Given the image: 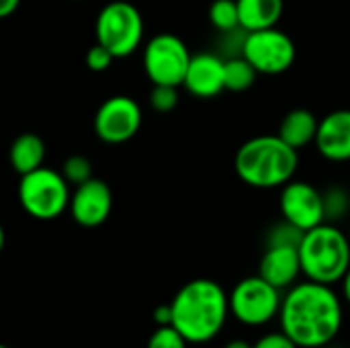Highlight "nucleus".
<instances>
[{"label":"nucleus","instance_id":"f257e3e1","mask_svg":"<svg viewBox=\"0 0 350 348\" xmlns=\"http://www.w3.org/2000/svg\"><path fill=\"white\" fill-rule=\"evenodd\" d=\"M277 318L281 330L299 348H324L340 334L345 310L332 285L306 279L287 289Z\"/></svg>","mask_w":350,"mask_h":348},{"label":"nucleus","instance_id":"f03ea898","mask_svg":"<svg viewBox=\"0 0 350 348\" xmlns=\"http://www.w3.org/2000/svg\"><path fill=\"white\" fill-rule=\"evenodd\" d=\"M172 326L189 345L211 343L230 316L228 293L211 279H195L180 287L172 304Z\"/></svg>","mask_w":350,"mask_h":348},{"label":"nucleus","instance_id":"7ed1b4c3","mask_svg":"<svg viewBox=\"0 0 350 348\" xmlns=\"http://www.w3.org/2000/svg\"><path fill=\"white\" fill-rule=\"evenodd\" d=\"M299 164V154L279 135H256L244 142L234 158L236 174L254 189H281Z\"/></svg>","mask_w":350,"mask_h":348},{"label":"nucleus","instance_id":"20e7f679","mask_svg":"<svg viewBox=\"0 0 350 348\" xmlns=\"http://www.w3.org/2000/svg\"><path fill=\"white\" fill-rule=\"evenodd\" d=\"M301 275L308 281L322 285H336L350 267V240L336 224H320L308 232L299 242Z\"/></svg>","mask_w":350,"mask_h":348},{"label":"nucleus","instance_id":"39448f33","mask_svg":"<svg viewBox=\"0 0 350 348\" xmlns=\"http://www.w3.org/2000/svg\"><path fill=\"white\" fill-rule=\"evenodd\" d=\"M18 203L27 215L49 222L59 217L70 205V185L62 172L41 166L33 172L21 174Z\"/></svg>","mask_w":350,"mask_h":348},{"label":"nucleus","instance_id":"423d86ee","mask_svg":"<svg viewBox=\"0 0 350 348\" xmlns=\"http://www.w3.org/2000/svg\"><path fill=\"white\" fill-rule=\"evenodd\" d=\"M96 43L107 47L115 59L127 57L144 41V18L137 6L125 0L109 2L100 8L94 23Z\"/></svg>","mask_w":350,"mask_h":348},{"label":"nucleus","instance_id":"0eeeda50","mask_svg":"<svg viewBox=\"0 0 350 348\" xmlns=\"http://www.w3.org/2000/svg\"><path fill=\"white\" fill-rule=\"evenodd\" d=\"M281 302L283 291L273 287L260 275L242 279L228 295L230 316L250 328L267 326L273 322L279 316Z\"/></svg>","mask_w":350,"mask_h":348},{"label":"nucleus","instance_id":"6e6552de","mask_svg":"<svg viewBox=\"0 0 350 348\" xmlns=\"http://www.w3.org/2000/svg\"><path fill=\"white\" fill-rule=\"evenodd\" d=\"M191 51L174 33H158L144 47V72L152 84L183 86Z\"/></svg>","mask_w":350,"mask_h":348},{"label":"nucleus","instance_id":"1a4fd4ad","mask_svg":"<svg viewBox=\"0 0 350 348\" xmlns=\"http://www.w3.org/2000/svg\"><path fill=\"white\" fill-rule=\"evenodd\" d=\"M242 55L254 66L258 74L279 76L293 66L297 49L293 39L285 31L271 27L246 33Z\"/></svg>","mask_w":350,"mask_h":348},{"label":"nucleus","instance_id":"9d476101","mask_svg":"<svg viewBox=\"0 0 350 348\" xmlns=\"http://www.w3.org/2000/svg\"><path fill=\"white\" fill-rule=\"evenodd\" d=\"M94 133L100 142L117 146L125 144L142 127V107L125 94L109 96L94 113Z\"/></svg>","mask_w":350,"mask_h":348},{"label":"nucleus","instance_id":"9b49d317","mask_svg":"<svg viewBox=\"0 0 350 348\" xmlns=\"http://www.w3.org/2000/svg\"><path fill=\"white\" fill-rule=\"evenodd\" d=\"M279 209L283 219H287L304 232L324 224L322 193L306 180L291 178L287 185L281 187Z\"/></svg>","mask_w":350,"mask_h":348},{"label":"nucleus","instance_id":"f8f14e48","mask_svg":"<svg viewBox=\"0 0 350 348\" xmlns=\"http://www.w3.org/2000/svg\"><path fill=\"white\" fill-rule=\"evenodd\" d=\"M70 215L82 228H98L103 226L113 209V193L111 187L100 178H88L82 185L74 187L70 193Z\"/></svg>","mask_w":350,"mask_h":348},{"label":"nucleus","instance_id":"ddd939ff","mask_svg":"<svg viewBox=\"0 0 350 348\" xmlns=\"http://www.w3.org/2000/svg\"><path fill=\"white\" fill-rule=\"evenodd\" d=\"M318 152L330 162L350 160V109L330 111L318 123L314 139Z\"/></svg>","mask_w":350,"mask_h":348},{"label":"nucleus","instance_id":"4468645a","mask_svg":"<svg viewBox=\"0 0 350 348\" xmlns=\"http://www.w3.org/2000/svg\"><path fill=\"white\" fill-rule=\"evenodd\" d=\"M183 86L197 98L217 96L224 88V57L219 53L203 51L191 55Z\"/></svg>","mask_w":350,"mask_h":348},{"label":"nucleus","instance_id":"2eb2a0df","mask_svg":"<svg viewBox=\"0 0 350 348\" xmlns=\"http://www.w3.org/2000/svg\"><path fill=\"white\" fill-rule=\"evenodd\" d=\"M258 275L281 291L295 285L297 279L301 277V263H299L297 248L267 246L258 265Z\"/></svg>","mask_w":350,"mask_h":348},{"label":"nucleus","instance_id":"dca6fc26","mask_svg":"<svg viewBox=\"0 0 350 348\" xmlns=\"http://www.w3.org/2000/svg\"><path fill=\"white\" fill-rule=\"evenodd\" d=\"M318 123L320 119L310 111V109H293L289 111L279 125V137L291 146L293 150H301L310 144H314L316 133H318Z\"/></svg>","mask_w":350,"mask_h":348},{"label":"nucleus","instance_id":"f3484780","mask_svg":"<svg viewBox=\"0 0 350 348\" xmlns=\"http://www.w3.org/2000/svg\"><path fill=\"white\" fill-rule=\"evenodd\" d=\"M236 2H238L240 27L248 33L277 27L285 10V0H236Z\"/></svg>","mask_w":350,"mask_h":348},{"label":"nucleus","instance_id":"a211bd4d","mask_svg":"<svg viewBox=\"0 0 350 348\" xmlns=\"http://www.w3.org/2000/svg\"><path fill=\"white\" fill-rule=\"evenodd\" d=\"M45 144L37 133H21L12 139L8 150V162L14 172L27 174L43 166Z\"/></svg>","mask_w":350,"mask_h":348},{"label":"nucleus","instance_id":"6ab92c4d","mask_svg":"<svg viewBox=\"0 0 350 348\" xmlns=\"http://www.w3.org/2000/svg\"><path fill=\"white\" fill-rule=\"evenodd\" d=\"M258 72L244 55L224 59V88L230 92H244L254 86Z\"/></svg>","mask_w":350,"mask_h":348},{"label":"nucleus","instance_id":"aec40b11","mask_svg":"<svg viewBox=\"0 0 350 348\" xmlns=\"http://www.w3.org/2000/svg\"><path fill=\"white\" fill-rule=\"evenodd\" d=\"M322 205H324V222L338 224L350 215V193L340 185L328 187L322 193Z\"/></svg>","mask_w":350,"mask_h":348},{"label":"nucleus","instance_id":"412c9836","mask_svg":"<svg viewBox=\"0 0 350 348\" xmlns=\"http://www.w3.org/2000/svg\"><path fill=\"white\" fill-rule=\"evenodd\" d=\"M209 23L219 31H232L240 27L238 18V2L236 0H213L209 6Z\"/></svg>","mask_w":350,"mask_h":348},{"label":"nucleus","instance_id":"4be33fe9","mask_svg":"<svg viewBox=\"0 0 350 348\" xmlns=\"http://www.w3.org/2000/svg\"><path fill=\"white\" fill-rule=\"evenodd\" d=\"M304 238V230H299L297 226L289 224L287 219H281L279 224H275L265 238L267 246H291V248H299V242Z\"/></svg>","mask_w":350,"mask_h":348},{"label":"nucleus","instance_id":"5701e85b","mask_svg":"<svg viewBox=\"0 0 350 348\" xmlns=\"http://www.w3.org/2000/svg\"><path fill=\"white\" fill-rule=\"evenodd\" d=\"M62 176L68 180V185L76 187V185H82L86 183L88 178H92V164L86 156H68L62 164Z\"/></svg>","mask_w":350,"mask_h":348},{"label":"nucleus","instance_id":"b1692460","mask_svg":"<svg viewBox=\"0 0 350 348\" xmlns=\"http://www.w3.org/2000/svg\"><path fill=\"white\" fill-rule=\"evenodd\" d=\"M150 105L158 113H170L178 105V86L154 84L150 92Z\"/></svg>","mask_w":350,"mask_h":348},{"label":"nucleus","instance_id":"393cba45","mask_svg":"<svg viewBox=\"0 0 350 348\" xmlns=\"http://www.w3.org/2000/svg\"><path fill=\"white\" fill-rule=\"evenodd\" d=\"M187 345L189 343L174 326H158L148 340V348H187Z\"/></svg>","mask_w":350,"mask_h":348},{"label":"nucleus","instance_id":"a878e982","mask_svg":"<svg viewBox=\"0 0 350 348\" xmlns=\"http://www.w3.org/2000/svg\"><path fill=\"white\" fill-rule=\"evenodd\" d=\"M113 59H115L113 53L107 47H103L100 43H94L88 49V53H86V66L92 72H105V70H109L111 64H113Z\"/></svg>","mask_w":350,"mask_h":348},{"label":"nucleus","instance_id":"bb28decb","mask_svg":"<svg viewBox=\"0 0 350 348\" xmlns=\"http://www.w3.org/2000/svg\"><path fill=\"white\" fill-rule=\"evenodd\" d=\"M252 348H299L283 330L279 332H269L265 336H260Z\"/></svg>","mask_w":350,"mask_h":348},{"label":"nucleus","instance_id":"cd10ccee","mask_svg":"<svg viewBox=\"0 0 350 348\" xmlns=\"http://www.w3.org/2000/svg\"><path fill=\"white\" fill-rule=\"evenodd\" d=\"M154 322L158 326H172V308L168 306H158L154 310Z\"/></svg>","mask_w":350,"mask_h":348},{"label":"nucleus","instance_id":"c85d7f7f","mask_svg":"<svg viewBox=\"0 0 350 348\" xmlns=\"http://www.w3.org/2000/svg\"><path fill=\"white\" fill-rule=\"evenodd\" d=\"M21 0H0V18L10 16L16 8H18Z\"/></svg>","mask_w":350,"mask_h":348},{"label":"nucleus","instance_id":"c756f323","mask_svg":"<svg viewBox=\"0 0 350 348\" xmlns=\"http://www.w3.org/2000/svg\"><path fill=\"white\" fill-rule=\"evenodd\" d=\"M340 285H342V297H345V302L350 306V267L349 271H347V275L342 277Z\"/></svg>","mask_w":350,"mask_h":348},{"label":"nucleus","instance_id":"7c9ffc66","mask_svg":"<svg viewBox=\"0 0 350 348\" xmlns=\"http://www.w3.org/2000/svg\"><path fill=\"white\" fill-rule=\"evenodd\" d=\"M224 348H252V345L246 343V340H238V338H236V340H230Z\"/></svg>","mask_w":350,"mask_h":348},{"label":"nucleus","instance_id":"2f4dec72","mask_svg":"<svg viewBox=\"0 0 350 348\" xmlns=\"http://www.w3.org/2000/svg\"><path fill=\"white\" fill-rule=\"evenodd\" d=\"M2 248H4V228L0 224V252H2Z\"/></svg>","mask_w":350,"mask_h":348},{"label":"nucleus","instance_id":"473e14b6","mask_svg":"<svg viewBox=\"0 0 350 348\" xmlns=\"http://www.w3.org/2000/svg\"><path fill=\"white\" fill-rule=\"evenodd\" d=\"M347 234H349V240H350V226H349V232H347Z\"/></svg>","mask_w":350,"mask_h":348},{"label":"nucleus","instance_id":"72a5a7b5","mask_svg":"<svg viewBox=\"0 0 350 348\" xmlns=\"http://www.w3.org/2000/svg\"><path fill=\"white\" fill-rule=\"evenodd\" d=\"M0 348H8V347H4V345H0Z\"/></svg>","mask_w":350,"mask_h":348}]
</instances>
